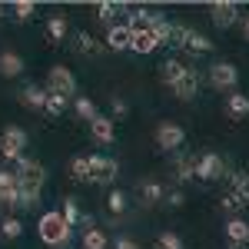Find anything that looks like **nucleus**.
Masks as SVG:
<instances>
[{"label": "nucleus", "instance_id": "obj_30", "mask_svg": "<svg viewBox=\"0 0 249 249\" xmlns=\"http://www.w3.org/2000/svg\"><path fill=\"white\" fill-rule=\"evenodd\" d=\"M116 14H120V3H100V7H96V20H100V23H107V30L113 27Z\"/></svg>", "mask_w": 249, "mask_h": 249}, {"label": "nucleus", "instance_id": "obj_34", "mask_svg": "<svg viewBox=\"0 0 249 249\" xmlns=\"http://www.w3.org/2000/svg\"><path fill=\"white\" fill-rule=\"evenodd\" d=\"M0 232H3L7 239H17L20 232H23V223H20V219H10V216H7V219L0 223Z\"/></svg>", "mask_w": 249, "mask_h": 249}, {"label": "nucleus", "instance_id": "obj_2", "mask_svg": "<svg viewBox=\"0 0 249 249\" xmlns=\"http://www.w3.org/2000/svg\"><path fill=\"white\" fill-rule=\"evenodd\" d=\"M17 183L20 190H43V179H47V170H43V163H37V160H17Z\"/></svg>", "mask_w": 249, "mask_h": 249}, {"label": "nucleus", "instance_id": "obj_35", "mask_svg": "<svg viewBox=\"0 0 249 249\" xmlns=\"http://www.w3.org/2000/svg\"><path fill=\"white\" fill-rule=\"evenodd\" d=\"M156 249H183V239H179L176 232H160V239H156Z\"/></svg>", "mask_w": 249, "mask_h": 249}, {"label": "nucleus", "instance_id": "obj_9", "mask_svg": "<svg viewBox=\"0 0 249 249\" xmlns=\"http://www.w3.org/2000/svg\"><path fill=\"white\" fill-rule=\"evenodd\" d=\"M239 83V70L232 63H213L210 67V87L213 90H232Z\"/></svg>", "mask_w": 249, "mask_h": 249}, {"label": "nucleus", "instance_id": "obj_11", "mask_svg": "<svg viewBox=\"0 0 249 249\" xmlns=\"http://www.w3.org/2000/svg\"><path fill=\"white\" fill-rule=\"evenodd\" d=\"M199 83H203V77H199V70H193V67H186V73L173 83V93H176V100H193V96L199 93Z\"/></svg>", "mask_w": 249, "mask_h": 249}, {"label": "nucleus", "instance_id": "obj_27", "mask_svg": "<svg viewBox=\"0 0 249 249\" xmlns=\"http://www.w3.org/2000/svg\"><path fill=\"white\" fill-rule=\"evenodd\" d=\"M83 249H110V239H107V232L90 226V230L83 232Z\"/></svg>", "mask_w": 249, "mask_h": 249}, {"label": "nucleus", "instance_id": "obj_1", "mask_svg": "<svg viewBox=\"0 0 249 249\" xmlns=\"http://www.w3.org/2000/svg\"><path fill=\"white\" fill-rule=\"evenodd\" d=\"M70 230H73V226L63 219V213H60V210L43 213V216H40V223H37V236H40V243H43V246H67Z\"/></svg>", "mask_w": 249, "mask_h": 249}, {"label": "nucleus", "instance_id": "obj_26", "mask_svg": "<svg viewBox=\"0 0 249 249\" xmlns=\"http://www.w3.org/2000/svg\"><path fill=\"white\" fill-rule=\"evenodd\" d=\"M73 110H77V116L80 120H87V123H93L96 116V103L90 100V96H73Z\"/></svg>", "mask_w": 249, "mask_h": 249}, {"label": "nucleus", "instance_id": "obj_25", "mask_svg": "<svg viewBox=\"0 0 249 249\" xmlns=\"http://www.w3.org/2000/svg\"><path fill=\"white\" fill-rule=\"evenodd\" d=\"M226 113L230 116H249V96L246 93H230V100H226Z\"/></svg>", "mask_w": 249, "mask_h": 249}, {"label": "nucleus", "instance_id": "obj_41", "mask_svg": "<svg viewBox=\"0 0 249 249\" xmlns=\"http://www.w3.org/2000/svg\"><path fill=\"white\" fill-rule=\"evenodd\" d=\"M113 249H140V246H136V243L130 239V236H120V239L113 243Z\"/></svg>", "mask_w": 249, "mask_h": 249}, {"label": "nucleus", "instance_id": "obj_20", "mask_svg": "<svg viewBox=\"0 0 249 249\" xmlns=\"http://www.w3.org/2000/svg\"><path fill=\"white\" fill-rule=\"evenodd\" d=\"M153 17H156V10H150V7H136L133 14H130V20H126V27H130L133 34H146V30L153 27Z\"/></svg>", "mask_w": 249, "mask_h": 249}, {"label": "nucleus", "instance_id": "obj_37", "mask_svg": "<svg viewBox=\"0 0 249 249\" xmlns=\"http://www.w3.org/2000/svg\"><path fill=\"white\" fill-rule=\"evenodd\" d=\"M40 203V193L37 190H20V210H34Z\"/></svg>", "mask_w": 249, "mask_h": 249}, {"label": "nucleus", "instance_id": "obj_18", "mask_svg": "<svg viewBox=\"0 0 249 249\" xmlns=\"http://www.w3.org/2000/svg\"><path fill=\"white\" fill-rule=\"evenodd\" d=\"M196 166H199V160L190 153H176V160H173V170H176L179 183H193L196 179Z\"/></svg>", "mask_w": 249, "mask_h": 249}, {"label": "nucleus", "instance_id": "obj_40", "mask_svg": "<svg viewBox=\"0 0 249 249\" xmlns=\"http://www.w3.org/2000/svg\"><path fill=\"white\" fill-rule=\"evenodd\" d=\"M219 206H223L226 213H236V210H239V203H236V196H232V193H230V196H223V199H219Z\"/></svg>", "mask_w": 249, "mask_h": 249}, {"label": "nucleus", "instance_id": "obj_31", "mask_svg": "<svg viewBox=\"0 0 249 249\" xmlns=\"http://www.w3.org/2000/svg\"><path fill=\"white\" fill-rule=\"evenodd\" d=\"M107 206H110V213H113V216H120V213L126 210V193L110 190V196H107Z\"/></svg>", "mask_w": 249, "mask_h": 249}, {"label": "nucleus", "instance_id": "obj_19", "mask_svg": "<svg viewBox=\"0 0 249 249\" xmlns=\"http://www.w3.org/2000/svg\"><path fill=\"white\" fill-rule=\"evenodd\" d=\"M23 57H20L17 50H3L0 53V77H7V80H14V77H20L23 73Z\"/></svg>", "mask_w": 249, "mask_h": 249}, {"label": "nucleus", "instance_id": "obj_28", "mask_svg": "<svg viewBox=\"0 0 249 249\" xmlns=\"http://www.w3.org/2000/svg\"><path fill=\"white\" fill-rule=\"evenodd\" d=\"M70 179H77V183H90V156H77V160H70Z\"/></svg>", "mask_w": 249, "mask_h": 249}, {"label": "nucleus", "instance_id": "obj_8", "mask_svg": "<svg viewBox=\"0 0 249 249\" xmlns=\"http://www.w3.org/2000/svg\"><path fill=\"white\" fill-rule=\"evenodd\" d=\"M210 14L219 30H230V27H236V20H243L239 17V3H232V0H216L210 7Z\"/></svg>", "mask_w": 249, "mask_h": 249}, {"label": "nucleus", "instance_id": "obj_14", "mask_svg": "<svg viewBox=\"0 0 249 249\" xmlns=\"http://www.w3.org/2000/svg\"><path fill=\"white\" fill-rule=\"evenodd\" d=\"M136 199H140V206H156V203L166 199V190H163L156 179H143L140 190H136Z\"/></svg>", "mask_w": 249, "mask_h": 249}, {"label": "nucleus", "instance_id": "obj_23", "mask_svg": "<svg viewBox=\"0 0 249 249\" xmlns=\"http://www.w3.org/2000/svg\"><path fill=\"white\" fill-rule=\"evenodd\" d=\"M156 47H160V40H156L153 30H146V34H133V53H153Z\"/></svg>", "mask_w": 249, "mask_h": 249}, {"label": "nucleus", "instance_id": "obj_13", "mask_svg": "<svg viewBox=\"0 0 249 249\" xmlns=\"http://www.w3.org/2000/svg\"><path fill=\"white\" fill-rule=\"evenodd\" d=\"M107 47L110 50H133V30L126 27V23H113L110 30H107Z\"/></svg>", "mask_w": 249, "mask_h": 249}, {"label": "nucleus", "instance_id": "obj_36", "mask_svg": "<svg viewBox=\"0 0 249 249\" xmlns=\"http://www.w3.org/2000/svg\"><path fill=\"white\" fill-rule=\"evenodd\" d=\"M34 10H37V7H34L30 0H17V3H14V17H17V20H30V17H34Z\"/></svg>", "mask_w": 249, "mask_h": 249}, {"label": "nucleus", "instance_id": "obj_4", "mask_svg": "<svg viewBox=\"0 0 249 249\" xmlns=\"http://www.w3.org/2000/svg\"><path fill=\"white\" fill-rule=\"evenodd\" d=\"M23 150H27V133L20 126H7L0 133V156L17 163V160H23Z\"/></svg>", "mask_w": 249, "mask_h": 249}, {"label": "nucleus", "instance_id": "obj_24", "mask_svg": "<svg viewBox=\"0 0 249 249\" xmlns=\"http://www.w3.org/2000/svg\"><path fill=\"white\" fill-rule=\"evenodd\" d=\"M160 70H163V80L170 83V90H173V83H176V80H179L183 73H186V63H179L176 57H166V60H163V67H160Z\"/></svg>", "mask_w": 249, "mask_h": 249}, {"label": "nucleus", "instance_id": "obj_21", "mask_svg": "<svg viewBox=\"0 0 249 249\" xmlns=\"http://www.w3.org/2000/svg\"><path fill=\"white\" fill-rule=\"evenodd\" d=\"M232 196L239 206H249V173H232Z\"/></svg>", "mask_w": 249, "mask_h": 249}, {"label": "nucleus", "instance_id": "obj_6", "mask_svg": "<svg viewBox=\"0 0 249 249\" xmlns=\"http://www.w3.org/2000/svg\"><path fill=\"white\" fill-rule=\"evenodd\" d=\"M116 173H120V166H116L113 156H90V183H96V186H110L116 179Z\"/></svg>", "mask_w": 249, "mask_h": 249}, {"label": "nucleus", "instance_id": "obj_45", "mask_svg": "<svg viewBox=\"0 0 249 249\" xmlns=\"http://www.w3.org/2000/svg\"><path fill=\"white\" fill-rule=\"evenodd\" d=\"M239 249H246V246H239Z\"/></svg>", "mask_w": 249, "mask_h": 249}, {"label": "nucleus", "instance_id": "obj_38", "mask_svg": "<svg viewBox=\"0 0 249 249\" xmlns=\"http://www.w3.org/2000/svg\"><path fill=\"white\" fill-rule=\"evenodd\" d=\"M77 43H80V47H77L80 53H100L96 40H93V37H87V34H80V37H77Z\"/></svg>", "mask_w": 249, "mask_h": 249}, {"label": "nucleus", "instance_id": "obj_3", "mask_svg": "<svg viewBox=\"0 0 249 249\" xmlns=\"http://www.w3.org/2000/svg\"><path fill=\"white\" fill-rule=\"evenodd\" d=\"M47 93H57L63 100H70V96L77 93V77H73V70H67V67H50V73H47Z\"/></svg>", "mask_w": 249, "mask_h": 249}, {"label": "nucleus", "instance_id": "obj_22", "mask_svg": "<svg viewBox=\"0 0 249 249\" xmlns=\"http://www.w3.org/2000/svg\"><path fill=\"white\" fill-rule=\"evenodd\" d=\"M150 30L156 34L160 47H163V43H170V40H173V34H176V23H170V20L163 17V14H156V17H153V27H150Z\"/></svg>", "mask_w": 249, "mask_h": 249}, {"label": "nucleus", "instance_id": "obj_12", "mask_svg": "<svg viewBox=\"0 0 249 249\" xmlns=\"http://www.w3.org/2000/svg\"><path fill=\"white\" fill-rule=\"evenodd\" d=\"M0 206H20V183L10 170H0Z\"/></svg>", "mask_w": 249, "mask_h": 249}, {"label": "nucleus", "instance_id": "obj_29", "mask_svg": "<svg viewBox=\"0 0 249 249\" xmlns=\"http://www.w3.org/2000/svg\"><path fill=\"white\" fill-rule=\"evenodd\" d=\"M47 34H50V40H63L67 37V17L63 14H53V17L47 20Z\"/></svg>", "mask_w": 249, "mask_h": 249}, {"label": "nucleus", "instance_id": "obj_7", "mask_svg": "<svg viewBox=\"0 0 249 249\" xmlns=\"http://www.w3.org/2000/svg\"><path fill=\"white\" fill-rule=\"evenodd\" d=\"M173 40H176L183 50H190V53H210L213 50V40L206 37V34H199V30H190V27H176Z\"/></svg>", "mask_w": 249, "mask_h": 249}, {"label": "nucleus", "instance_id": "obj_32", "mask_svg": "<svg viewBox=\"0 0 249 249\" xmlns=\"http://www.w3.org/2000/svg\"><path fill=\"white\" fill-rule=\"evenodd\" d=\"M63 110H67V100L57 93H50L47 96V107H43V113H50V116H63Z\"/></svg>", "mask_w": 249, "mask_h": 249}, {"label": "nucleus", "instance_id": "obj_44", "mask_svg": "<svg viewBox=\"0 0 249 249\" xmlns=\"http://www.w3.org/2000/svg\"><path fill=\"white\" fill-rule=\"evenodd\" d=\"M3 14H7V7H3V3H0V20H3Z\"/></svg>", "mask_w": 249, "mask_h": 249}, {"label": "nucleus", "instance_id": "obj_10", "mask_svg": "<svg viewBox=\"0 0 249 249\" xmlns=\"http://www.w3.org/2000/svg\"><path fill=\"white\" fill-rule=\"evenodd\" d=\"M223 173H226V163H223V156L219 153H203L199 156V166H196V179H223Z\"/></svg>", "mask_w": 249, "mask_h": 249}, {"label": "nucleus", "instance_id": "obj_43", "mask_svg": "<svg viewBox=\"0 0 249 249\" xmlns=\"http://www.w3.org/2000/svg\"><path fill=\"white\" fill-rule=\"evenodd\" d=\"M243 37L249 40V14H246V17H243Z\"/></svg>", "mask_w": 249, "mask_h": 249}, {"label": "nucleus", "instance_id": "obj_17", "mask_svg": "<svg viewBox=\"0 0 249 249\" xmlns=\"http://www.w3.org/2000/svg\"><path fill=\"white\" fill-rule=\"evenodd\" d=\"M90 136H93L96 143L110 146V143L116 140V126H113V120H110V116H96L93 123H90Z\"/></svg>", "mask_w": 249, "mask_h": 249}, {"label": "nucleus", "instance_id": "obj_42", "mask_svg": "<svg viewBox=\"0 0 249 249\" xmlns=\"http://www.w3.org/2000/svg\"><path fill=\"white\" fill-rule=\"evenodd\" d=\"M166 199H170V206H183V203H186V196H183L179 190H176V193H170Z\"/></svg>", "mask_w": 249, "mask_h": 249}, {"label": "nucleus", "instance_id": "obj_16", "mask_svg": "<svg viewBox=\"0 0 249 249\" xmlns=\"http://www.w3.org/2000/svg\"><path fill=\"white\" fill-rule=\"evenodd\" d=\"M47 87H37V83H27L23 90H20V103L27 107V110H43L47 107Z\"/></svg>", "mask_w": 249, "mask_h": 249}, {"label": "nucleus", "instance_id": "obj_5", "mask_svg": "<svg viewBox=\"0 0 249 249\" xmlns=\"http://www.w3.org/2000/svg\"><path fill=\"white\" fill-rule=\"evenodd\" d=\"M183 143H186V130H183L179 123H170V120H166V123L156 126V146H160L163 153H176Z\"/></svg>", "mask_w": 249, "mask_h": 249}, {"label": "nucleus", "instance_id": "obj_39", "mask_svg": "<svg viewBox=\"0 0 249 249\" xmlns=\"http://www.w3.org/2000/svg\"><path fill=\"white\" fill-rule=\"evenodd\" d=\"M110 110H113V116H116V120H123V116L130 113V107H126V100H120V96H116V100H110Z\"/></svg>", "mask_w": 249, "mask_h": 249}, {"label": "nucleus", "instance_id": "obj_33", "mask_svg": "<svg viewBox=\"0 0 249 249\" xmlns=\"http://www.w3.org/2000/svg\"><path fill=\"white\" fill-rule=\"evenodd\" d=\"M63 219H67V223H70V226H73V223H77L80 219V206H77V199H73V196H67V199H63Z\"/></svg>", "mask_w": 249, "mask_h": 249}, {"label": "nucleus", "instance_id": "obj_15", "mask_svg": "<svg viewBox=\"0 0 249 249\" xmlns=\"http://www.w3.org/2000/svg\"><path fill=\"white\" fill-rule=\"evenodd\" d=\"M223 232H226V239H230L232 246H249V223L246 219H239V216L226 219Z\"/></svg>", "mask_w": 249, "mask_h": 249}]
</instances>
